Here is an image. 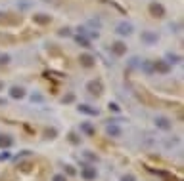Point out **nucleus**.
I'll return each instance as SVG.
<instances>
[{"mask_svg": "<svg viewBox=\"0 0 184 181\" xmlns=\"http://www.w3.org/2000/svg\"><path fill=\"white\" fill-rule=\"evenodd\" d=\"M142 38H144V40H148V42H153V40H157V36H155V34H144Z\"/></svg>", "mask_w": 184, "mask_h": 181, "instance_id": "obj_6", "label": "nucleus"}, {"mask_svg": "<svg viewBox=\"0 0 184 181\" xmlns=\"http://www.w3.org/2000/svg\"><path fill=\"white\" fill-rule=\"evenodd\" d=\"M157 124H159L161 128H169V126H171V124H169V120H167V118H159V120H157Z\"/></svg>", "mask_w": 184, "mask_h": 181, "instance_id": "obj_5", "label": "nucleus"}, {"mask_svg": "<svg viewBox=\"0 0 184 181\" xmlns=\"http://www.w3.org/2000/svg\"><path fill=\"white\" fill-rule=\"evenodd\" d=\"M108 132L113 134V135H119V130H117V128H111V126H109V128H108Z\"/></svg>", "mask_w": 184, "mask_h": 181, "instance_id": "obj_9", "label": "nucleus"}, {"mask_svg": "<svg viewBox=\"0 0 184 181\" xmlns=\"http://www.w3.org/2000/svg\"><path fill=\"white\" fill-rule=\"evenodd\" d=\"M123 181H134V179H132V177L129 176V177H123Z\"/></svg>", "mask_w": 184, "mask_h": 181, "instance_id": "obj_12", "label": "nucleus"}, {"mask_svg": "<svg viewBox=\"0 0 184 181\" xmlns=\"http://www.w3.org/2000/svg\"><path fill=\"white\" fill-rule=\"evenodd\" d=\"M115 52H117V54H123V52H125L123 44H115Z\"/></svg>", "mask_w": 184, "mask_h": 181, "instance_id": "obj_8", "label": "nucleus"}, {"mask_svg": "<svg viewBox=\"0 0 184 181\" xmlns=\"http://www.w3.org/2000/svg\"><path fill=\"white\" fill-rule=\"evenodd\" d=\"M12 96L13 97H21V96H23V90H21V88H12Z\"/></svg>", "mask_w": 184, "mask_h": 181, "instance_id": "obj_4", "label": "nucleus"}, {"mask_svg": "<svg viewBox=\"0 0 184 181\" xmlns=\"http://www.w3.org/2000/svg\"><path fill=\"white\" fill-rule=\"evenodd\" d=\"M79 111H83V113H88V114H98V111H96V109H88V105H81V107H79Z\"/></svg>", "mask_w": 184, "mask_h": 181, "instance_id": "obj_2", "label": "nucleus"}, {"mask_svg": "<svg viewBox=\"0 0 184 181\" xmlns=\"http://www.w3.org/2000/svg\"><path fill=\"white\" fill-rule=\"evenodd\" d=\"M131 31H132V25H129V23H119L117 25V33L119 34H131Z\"/></svg>", "mask_w": 184, "mask_h": 181, "instance_id": "obj_1", "label": "nucleus"}, {"mask_svg": "<svg viewBox=\"0 0 184 181\" xmlns=\"http://www.w3.org/2000/svg\"><path fill=\"white\" fill-rule=\"evenodd\" d=\"M54 181H65V179H63L61 176H56V177H54Z\"/></svg>", "mask_w": 184, "mask_h": 181, "instance_id": "obj_11", "label": "nucleus"}, {"mask_svg": "<svg viewBox=\"0 0 184 181\" xmlns=\"http://www.w3.org/2000/svg\"><path fill=\"white\" fill-rule=\"evenodd\" d=\"M152 12H155V13H163V8H161V6H157V4H152Z\"/></svg>", "mask_w": 184, "mask_h": 181, "instance_id": "obj_7", "label": "nucleus"}, {"mask_svg": "<svg viewBox=\"0 0 184 181\" xmlns=\"http://www.w3.org/2000/svg\"><path fill=\"white\" fill-rule=\"evenodd\" d=\"M0 145H10V139H0Z\"/></svg>", "mask_w": 184, "mask_h": 181, "instance_id": "obj_10", "label": "nucleus"}, {"mask_svg": "<svg viewBox=\"0 0 184 181\" xmlns=\"http://www.w3.org/2000/svg\"><path fill=\"white\" fill-rule=\"evenodd\" d=\"M83 176L86 177V179H92V177H96V172H94V170H84Z\"/></svg>", "mask_w": 184, "mask_h": 181, "instance_id": "obj_3", "label": "nucleus"}]
</instances>
